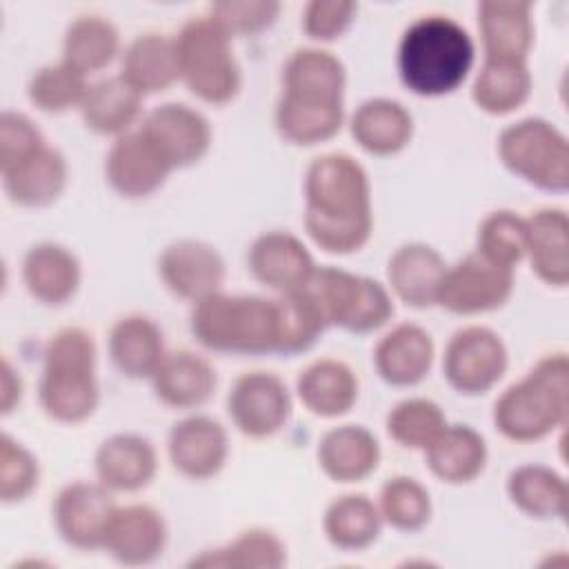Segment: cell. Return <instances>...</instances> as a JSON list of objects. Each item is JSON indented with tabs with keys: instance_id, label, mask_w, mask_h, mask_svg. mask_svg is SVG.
<instances>
[{
	"instance_id": "3957f363",
	"label": "cell",
	"mask_w": 569,
	"mask_h": 569,
	"mask_svg": "<svg viewBox=\"0 0 569 569\" xmlns=\"http://www.w3.org/2000/svg\"><path fill=\"white\" fill-rule=\"evenodd\" d=\"M38 402L60 425L89 420L100 405L98 349L82 327H62L44 345Z\"/></svg>"
},
{
	"instance_id": "836d02e7",
	"label": "cell",
	"mask_w": 569,
	"mask_h": 569,
	"mask_svg": "<svg viewBox=\"0 0 569 569\" xmlns=\"http://www.w3.org/2000/svg\"><path fill=\"white\" fill-rule=\"evenodd\" d=\"M509 502L533 520H565L569 489L562 473L545 465H520L509 471L505 485Z\"/></svg>"
},
{
	"instance_id": "f6af8a7d",
	"label": "cell",
	"mask_w": 569,
	"mask_h": 569,
	"mask_svg": "<svg viewBox=\"0 0 569 569\" xmlns=\"http://www.w3.org/2000/svg\"><path fill=\"white\" fill-rule=\"evenodd\" d=\"M525 218L509 209H496L480 220L473 251L502 269L516 271L525 260Z\"/></svg>"
},
{
	"instance_id": "d590c367",
	"label": "cell",
	"mask_w": 569,
	"mask_h": 569,
	"mask_svg": "<svg viewBox=\"0 0 569 569\" xmlns=\"http://www.w3.org/2000/svg\"><path fill=\"white\" fill-rule=\"evenodd\" d=\"M120 53L118 27L98 13L73 18L62 36V58L82 76L107 69Z\"/></svg>"
},
{
	"instance_id": "ac0fdd59",
	"label": "cell",
	"mask_w": 569,
	"mask_h": 569,
	"mask_svg": "<svg viewBox=\"0 0 569 569\" xmlns=\"http://www.w3.org/2000/svg\"><path fill=\"white\" fill-rule=\"evenodd\" d=\"M93 473L111 493L142 491L158 473V451L153 442L140 433H111L93 453Z\"/></svg>"
},
{
	"instance_id": "d4e9b609",
	"label": "cell",
	"mask_w": 569,
	"mask_h": 569,
	"mask_svg": "<svg viewBox=\"0 0 569 569\" xmlns=\"http://www.w3.org/2000/svg\"><path fill=\"white\" fill-rule=\"evenodd\" d=\"M320 471L340 485L362 482L382 458L378 438L362 425H338L327 429L316 449Z\"/></svg>"
},
{
	"instance_id": "2e32d148",
	"label": "cell",
	"mask_w": 569,
	"mask_h": 569,
	"mask_svg": "<svg viewBox=\"0 0 569 569\" xmlns=\"http://www.w3.org/2000/svg\"><path fill=\"white\" fill-rule=\"evenodd\" d=\"M169 173L171 167L140 133V129L116 138L104 156V180L127 200L153 196L167 182Z\"/></svg>"
},
{
	"instance_id": "8992f818",
	"label": "cell",
	"mask_w": 569,
	"mask_h": 569,
	"mask_svg": "<svg viewBox=\"0 0 569 569\" xmlns=\"http://www.w3.org/2000/svg\"><path fill=\"white\" fill-rule=\"evenodd\" d=\"M180 82L200 102L222 107L242 89V69L233 53V38L211 20L196 16L176 33Z\"/></svg>"
},
{
	"instance_id": "5bb4252c",
	"label": "cell",
	"mask_w": 569,
	"mask_h": 569,
	"mask_svg": "<svg viewBox=\"0 0 569 569\" xmlns=\"http://www.w3.org/2000/svg\"><path fill=\"white\" fill-rule=\"evenodd\" d=\"M158 276L176 298L196 305L222 291L227 264L213 244L198 238H178L158 256Z\"/></svg>"
},
{
	"instance_id": "7dc6e473",
	"label": "cell",
	"mask_w": 569,
	"mask_h": 569,
	"mask_svg": "<svg viewBox=\"0 0 569 569\" xmlns=\"http://www.w3.org/2000/svg\"><path fill=\"white\" fill-rule=\"evenodd\" d=\"M280 13V4L271 0H222L209 4V16L231 38L256 36L269 29Z\"/></svg>"
},
{
	"instance_id": "f35d334b",
	"label": "cell",
	"mask_w": 569,
	"mask_h": 569,
	"mask_svg": "<svg viewBox=\"0 0 569 569\" xmlns=\"http://www.w3.org/2000/svg\"><path fill=\"white\" fill-rule=\"evenodd\" d=\"M527 62L485 60L471 82V100L487 116H509L531 96Z\"/></svg>"
},
{
	"instance_id": "f1b7e54d",
	"label": "cell",
	"mask_w": 569,
	"mask_h": 569,
	"mask_svg": "<svg viewBox=\"0 0 569 569\" xmlns=\"http://www.w3.org/2000/svg\"><path fill=\"white\" fill-rule=\"evenodd\" d=\"M107 347L113 367L131 380H149L167 356L162 329L142 313L118 318L109 329Z\"/></svg>"
},
{
	"instance_id": "7c38bea8",
	"label": "cell",
	"mask_w": 569,
	"mask_h": 569,
	"mask_svg": "<svg viewBox=\"0 0 569 569\" xmlns=\"http://www.w3.org/2000/svg\"><path fill=\"white\" fill-rule=\"evenodd\" d=\"M113 493L98 480L64 485L51 507L53 527L64 545L78 551L102 549L116 511Z\"/></svg>"
},
{
	"instance_id": "d6a6232c",
	"label": "cell",
	"mask_w": 569,
	"mask_h": 569,
	"mask_svg": "<svg viewBox=\"0 0 569 569\" xmlns=\"http://www.w3.org/2000/svg\"><path fill=\"white\" fill-rule=\"evenodd\" d=\"M120 78L142 98L167 91L180 80L176 40L156 31L136 36L120 56Z\"/></svg>"
},
{
	"instance_id": "74e56055",
	"label": "cell",
	"mask_w": 569,
	"mask_h": 569,
	"mask_svg": "<svg viewBox=\"0 0 569 569\" xmlns=\"http://www.w3.org/2000/svg\"><path fill=\"white\" fill-rule=\"evenodd\" d=\"M276 131L296 147H313L331 140L345 124V104L298 100L282 96L273 111Z\"/></svg>"
},
{
	"instance_id": "60d3db41",
	"label": "cell",
	"mask_w": 569,
	"mask_h": 569,
	"mask_svg": "<svg viewBox=\"0 0 569 569\" xmlns=\"http://www.w3.org/2000/svg\"><path fill=\"white\" fill-rule=\"evenodd\" d=\"M276 305L280 322L278 353L282 356L305 353L329 329L320 307L305 287L287 293H276Z\"/></svg>"
},
{
	"instance_id": "8d00e7d4",
	"label": "cell",
	"mask_w": 569,
	"mask_h": 569,
	"mask_svg": "<svg viewBox=\"0 0 569 569\" xmlns=\"http://www.w3.org/2000/svg\"><path fill=\"white\" fill-rule=\"evenodd\" d=\"M385 527L378 502L365 493H345L331 500L322 516L325 538L342 551L371 547Z\"/></svg>"
},
{
	"instance_id": "5b68a950",
	"label": "cell",
	"mask_w": 569,
	"mask_h": 569,
	"mask_svg": "<svg viewBox=\"0 0 569 569\" xmlns=\"http://www.w3.org/2000/svg\"><path fill=\"white\" fill-rule=\"evenodd\" d=\"M189 329L213 353H278L280 322L276 298L218 291L191 307Z\"/></svg>"
},
{
	"instance_id": "b9f144b4",
	"label": "cell",
	"mask_w": 569,
	"mask_h": 569,
	"mask_svg": "<svg viewBox=\"0 0 569 569\" xmlns=\"http://www.w3.org/2000/svg\"><path fill=\"white\" fill-rule=\"evenodd\" d=\"M378 509L387 527L413 533L429 525L433 513V502L422 482L411 476L389 478L378 493Z\"/></svg>"
},
{
	"instance_id": "6da1fadb",
	"label": "cell",
	"mask_w": 569,
	"mask_h": 569,
	"mask_svg": "<svg viewBox=\"0 0 569 569\" xmlns=\"http://www.w3.org/2000/svg\"><path fill=\"white\" fill-rule=\"evenodd\" d=\"M302 224L325 253L360 251L373 233L371 182L365 167L349 153L331 151L313 158L305 171Z\"/></svg>"
},
{
	"instance_id": "e575fe53",
	"label": "cell",
	"mask_w": 569,
	"mask_h": 569,
	"mask_svg": "<svg viewBox=\"0 0 569 569\" xmlns=\"http://www.w3.org/2000/svg\"><path fill=\"white\" fill-rule=\"evenodd\" d=\"M78 111L89 131L111 136L116 140L133 131V124L142 111V96L118 73L89 84Z\"/></svg>"
},
{
	"instance_id": "f907efd6",
	"label": "cell",
	"mask_w": 569,
	"mask_h": 569,
	"mask_svg": "<svg viewBox=\"0 0 569 569\" xmlns=\"http://www.w3.org/2000/svg\"><path fill=\"white\" fill-rule=\"evenodd\" d=\"M22 376L20 371L9 362V358H2L0 365V411L2 416H9L11 411H16V407L22 400Z\"/></svg>"
},
{
	"instance_id": "ffe728a7",
	"label": "cell",
	"mask_w": 569,
	"mask_h": 569,
	"mask_svg": "<svg viewBox=\"0 0 569 569\" xmlns=\"http://www.w3.org/2000/svg\"><path fill=\"white\" fill-rule=\"evenodd\" d=\"M433 358V338L416 322L393 325L387 333H382L371 353L380 380L398 389L420 385L429 376Z\"/></svg>"
},
{
	"instance_id": "603a6c76",
	"label": "cell",
	"mask_w": 569,
	"mask_h": 569,
	"mask_svg": "<svg viewBox=\"0 0 569 569\" xmlns=\"http://www.w3.org/2000/svg\"><path fill=\"white\" fill-rule=\"evenodd\" d=\"M153 396L169 409H198L207 405L218 389L216 367L189 349L167 351L164 360L149 378Z\"/></svg>"
},
{
	"instance_id": "7a4b0ae2",
	"label": "cell",
	"mask_w": 569,
	"mask_h": 569,
	"mask_svg": "<svg viewBox=\"0 0 569 569\" xmlns=\"http://www.w3.org/2000/svg\"><path fill=\"white\" fill-rule=\"evenodd\" d=\"M473 62V38L449 16H420L402 31L398 42L400 82L420 98L453 93L469 78Z\"/></svg>"
},
{
	"instance_id": "bcb514c9",
	"label": "cell",
	"mask_w": 569,
	"mask_h": 569,
	"mask_svg": "<svg viewBox=\"0 0 569 569\" xmlns=\"http://www.w3.org/2000/svg\"><path fill=\"white\" fill-rule=\"evenodd\" d=\"M40 485V462L31 449L9 433L0 438V500L24 502Z\"/></svg>"
},
{
	"instance_id": "30bf717a",
	"label": "cell",
	"mask_w": 569,
	"mask_h": 569,
	"mask_svg": "<svg viewBox=\"0 0 569 569\" xmlns=\"http://www.w3.org/2000/svg\"><path fill=\"white\" fill-rule=\"evenodd\" d=\"M227 413L242 436L264 440L287 427L293 413V398L278 373L244 371L227 393Z\"/></svg>"
},
{
	"instance_id": "4fadbf2b",
	"label": "cell",
	"mask_w": 569,
	"mask_h": 569,
	"mask_svg": "<svg viewBox=\"0 0 569 569\" xmlns=\"http://www.w3.org/2000/svg\"><path fill=\"white\" fill-rule=\"evenodd\" d=\"M138 129L171 171L198 164L209 153L213 140L207 116L184 102H164L153 107Z\"/></svg>"
},
{
	"instance_id": "8fae6325",
	"label": "cell",
	"mask_w": 569,
	"mask_h": 569,
	"mask_svg": "<svg viewBox=\"0 0 569 569\" xmlns=\"http://www.w3.org/2000/svg\"><path fill=\"white\" fill-rule=\"evenodd\" d=\"M511 293L513 271L471 251L456 264H447L438 287L436 307L456 316H480L505 307Z\"/></svg>"
},
{
	"instance_id": "ee69618b",
	"label": "cell",
	"mask_w": 569,
	"mask_h": 569,
	"mask_svg": "<svg viewBox=\"0 0 569 569\" xmlns=\"http://www.w3.org/2000/svg\"><path fill=\"white\" fill-rule=\"evenodd\" d=\"M87 91V76L69 67L64 60L40 67L27 82L29 102L38 111L51 116L80 109Z\"/></svg>"
},
{
	"instance_id": "f546056e",
	"label": "cell",
	"mask_w": 569,
	"mask_h": 569,
	"mask_svg": "<svg viewBox=\"0 0 569 569\" xmlns=\"http://www.w3.org/2000/svg\"><path fill=\"white\" fill-rule=\"evenodd\" d=\"M349 131L362 151L387 158L409 147L413 116L393 98H369L349 118Z\"/></svg>"
},
{
	"instance_id": "83f0119b",
	"label": "cell",
	"mask_w": 569,
	"mask_h": 569,
	"mask_svg": "<svg viewBox=\"0 0 569 569\" xmlns=\"http://www.w3.org/2000/svg\"><path fill=\"white\" fill-rule=\"evenodd\" d=\"M360 382L356 371L338 358H318L296 378V396L318 418H340L358 402Z\"/></svg>"
},
{
	"instance_id": "cb8c5ba5",
	"label": "cell",
	"mask_w": 569,
	"mask_h": 569,
	"mask_svg": "<svg viewBox=\"0 0 569 569\" xmlns=\"http://www.w3.org/2000/svg\"><path fill=\"white\" fill-rule=\"evenodd\" d=\"M447 262L427 242H405L387 260V289L411 309L436 307Z\"/></svg>"
},
{
	"instance_id": "9a60e30c",
	"label": "cell",
	"mask_w": 569,
	"mask_h": 569,
	"mask_svg": "<svg viewBox=\"0 0 569 569\" xmlns=\"http://www.w3.org/2000/svg\"><path fill=\"white\" fill-rule=\"evenodd\" d=\"M171 467L189 480L216 478L229 460V436L222 422L207 413H189L167 433Z\"/></svg>"
},
{
	"instance_id": "9c48e42d",
	"label": "cell",
	"mask_w": 569,
	"mask_h": 569,
	"mask_svg": "<svg viewBox=\"0 0 569 569\" xmlns=\"http://www.w3.org/2000/svg\"><path fill=\"white\" fill-rule=\"evenodd\" d=\"M509 351L500 333L485 325H467L451 333L442 353V376L460 396H485L507 373Z\"/></svg>"
},
{
	"instance_id": "44dd1931",
	"label": "cell",
	"mask_w": 569,
	"mask_h": 569,
	"mask_svg": "<svg viewBox=\"0 0 569 569\" xmlns=\"http://www.w3.org/2000/svg\"><path fill=\"white\" fill-rule=\"evenodd\" d=\"M27 293L44 307L67 305L80 289L82 264L78 256L53 240L31 244L20 262Z\"/></svg>"
},
{
	"instance_id": "7bdbcfd3",
	"label": "cell",
	"mask_w": 569,
	"mask_h": 569,
	"mask_svg": "<svg viewBox=\"0 0 569 569\" xmlns=\"http://www.w3.org/2000/svg\"><path fill=\"white\" fill-rule=\"evenodd\" d=\"M447 416L442 407L422 396L405 398L396 402L385 420L387 436L402 449L425 451L431 440L445 429Z\"/></svg>"
},
{
	"instance_id": "1f68e13d",
	"label": "cell",
	"mask_w": 569,
	"mask_h": 569,
	"mask_svg": "<svg viewBox=\"0 0 569 569\" xmlns=\"http://www.w3.org/2000/svg\"><path fill=\"white\" fill-rule=\"evenodd\" d=\"M0 180L4 196L16 207L44 209L64 193L69 182V164L58 149L47 144L29 160L2 171Z\"/></svg>"
},
{
	"instance_id": "4316f807",
	"label": "cell",
	"mask_w": 569,
	"mask_h": 569,
	"mask_svg": "<svg viewBox=\"0 0 569 569\" xmlns=\"http://www.w3.org/2000/svg\"><path fill=\"white\" fill-rule=\"evenodd\" d=\"M282 96L345 104L347 69L322 47H300L282 64Z\"/></svg>"
},
{
	"instance_id": "d6986e66",
	"label": "cell",
	"mask_w": 569,
	"mask_h": 569,
	"mask_svg": "<svg viewBox=\"0 0 569 569\" xmlns=\"http://www.w3.org/2000/svg\"><path fill=\"white\" fill-rule=\"evenodd\" d=\"M169 529L158 509L133 502L116 507L102 549L124 567H144L156 562L167 547Z\"/></svg>"
},
{
	"instance_id": "277c9868",
	"label": "cell",
	"mask_w": 569,
	"mask_h": 569,
	"mask_svg": "<svg viewBox=\"0 0 569 569\" xmlns=\"http://www.w3.org/2000/svg\"><path fill=\"white\" fill-rule=\"evenodd\" d=\"M567 411L569 360L565 353H547L496 398L491 420L502 438L527 445L562 427Z\"/></svg>"
},
{
	"instance_id": "681fc988",
	"label": "cell",
	"mask_w": 569,
	"mask_h": 569,
	"mask_svg": "<svg viewBox=\"0 0 569 569\" xmlns=\"http://www.w3.org/2000/svg\"><path fill=\"white\" fill-rule=\"evenodd\" d=\"M358 4L351 0H311L302 9V31L313 42H333L351 27Z\"/></svg>"
},
{
	"instance_id": "52a82bcc",
	"label": "cell",
	"mask_w": 569,
	"mask_h": 569,
	"mask_svg": "<svg viewBox=\"0 0 569 569\" xmlns=\"http://www.w3.org/2000/svg\"><path fill=\"white\" fill-rule=\"evenodd\" d=\"M305 289L320 307L327 325L349 333H373L396 311L393 296L382 282L331 264L316 267Z\"/></svg>"
},
{
	"instance_id": "ba28073f",
	"label": "cell",
	"mask_w": 569,
	"mask_h": 569,
	"mask_svg": "<svg viewBox=\"0 0 569 569\" xmlns=\"http://www.w3.org/2000/svg\"><path fill=\"white\" fill-rule=\"evenodd\" d=\"M507 171L527 184L565 193L569 187V142L567 136L545 118L529 116L507 124L496 144Z\"/></svg>"
},
{
	"instance_id": "7402d4cb",
	"label": "cell",
	"mask_w": 569,
	"mask_h": 569,
	"mask_svg": "<svg viewBox=\"0 0 569 569\" xmlns=\"http://www.w3.org/2000/svg\"><path fill=\"white\" fill-rule=\"evenodd\" d=\"M531 9V2L522 0L478 2L476 20L485 60L527 62L536 36Z\"/></svg>"
},
{
	"instance_id": "ab89813d",
	"label": "cell",
	"mask_w": 569,
	"mask_h": 569,
	"mask_svg": "<svg viewBox=\"0 0 569 569\" xmlns=\"http://www.w3.org/2000/svg\"><path fill=\"white\" fill-rule=\"evenodd\" d=\"M189 565L204 569H280L287 565V547L273 531L253 527L222 547L193 556Z\"/></svg>"
},
{
	"instance_id": "c3c4849f",
	"label": "cell",
	"mask_w": 569,
	"mask_h": 569,
	"mask_svg": "<svg viewBox=\"0 0 569 569\" xmlns=\"http://www.w3.org/2000/svg\"><path fill=\"white\" fill-rule=\"evenodd\" d=\"M44 136L38 124L20 111H2L0 116V173L44 149Z\"/></svg>"
},
{
	"instance_id": "e0dca14e",
	"label": "cell",
	"mask_w": 569,
	"mask_h": 569,
	"mask_svg": "<svg viewBox=\"0 0 569 569\" xmlns=\"http://www.w3.org/2000/svg\"><path fill=\"white\" fill-rule=\"evenodd\" d=\"M316 260L307 244L289 231H264L247 251L251 276L276 293L302 289L316 271Z\"/></svg>"
},
{
	"instance_id": "484cf974",
	"label": "cell",
	"mask_w": 569,
	"mask_h": 569,
	"mask_svg": "<svg viewBox=\"0 0 569 569\" xmlns=\"http://www.w3.org/2000/svg\"><path fill=\"white\" fill-rule=\"evenodd\" d=\"M525 260L536 278L553 289L569 284V220L565 209L542 207L525 218Z\"/></svg>"
},
{
	"instance_id": "4dcf8cb0",
	"label": "cell",
	"mask_w": 569,
	"mask_h": 569,
	"mask_svg": "<svg viewBox=\"0 0 569 569\" xmlns=\"http://www.w3.org/2000/svg\"><path fill=\"white\" fill-rule=\"evenodd\" d=\"M422 453L431 476L445 485L473 482L478 476H482L489 458L482 433L462 422H447Z\"/></svg>"
}]
</instances>
